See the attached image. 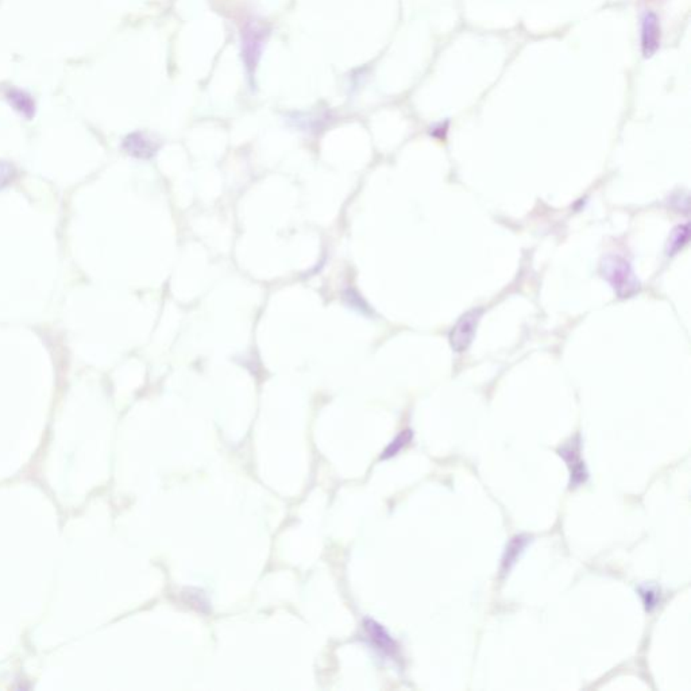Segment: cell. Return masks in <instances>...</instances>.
<instances>
[{
	"instance_id": "obj_5",
	"label": "cell",
	"mask_w": 691,
	"mask_h": 691,
	"mask_svg": "<svg viewBox=\"0 0 691 691\" xmlns=\"http://www.w3.org/2000/svg\"><path fill=\"white\" fill-rule=\"evenodd\" d=\"M365 628H366V632H368V636L370 639L371 644L378 651H381L387 657L396 655L397 645H396L394 640L389 636L388 632L384 629L382 625H380L373 620H366Z\"/></svg>"
},
{
	"instance_id": "obj_7",
	"label": "cell",
	"mask_w": 691,
	"mask_h": 691,
	"mask_svg": "<svg viewBox=\"0 0 691 691\" xmlns=\"http://www.w3.org/2000/svg\"><path fill=\"white\" fill-rule=\"evenodd\" d=\"M528 540H529L528 536H524V535L516 536V538L510 540V543L506 548L505 557L503 559V570L504 571H508L512 567V564L516 562L519 554L523 551L524 547L527 545Z\"/></svg>"
},
{
	"instance_id": "obj_8",
	"label": "cell",
	"mask_w": 691,
	"mask_h": 691,
	"mask_svg": "<svg viewBox=\"0 0 691 691\" xmlns=\"http://www.w3.org/2000/svg\"><path fill=\"white\" fill-rule=\"evenodd\" d=\"M687 242H689V226L687 224L678 226L673 231V236L669 242V253H671V255L678 253L683 246H686Z\"/></svg>"
},
{
	"instance_id": "obj_9",
	"label": "cell",
	"mask_w": 691,
	"mask_h": 691,
	"mask_svg": "<svg viewBox=\"0 0 691 691\" xmlns=\"http://www.w3.org/2000/svg\"><path fill=\"white\" fill-rule=\"evenodd\" d=\"M411 440H412V431L405 430L385 448V451L381 456V459H388L392 456H397Z\"/></svg>"
},
{
	"instance_id": "obj_11",
	"label": "cell",
	"mask_w": 691,
	"mask_h": 691,
	"mask_svg": "<svg viewBox=\"0 0 691 691\" xmlns=\"http://www.w3.org/2000/svg\"><path fill=\"white\" fill-rule=\"evenodd\" d=\"M14 176H15L14 167L6 161H0V189L8 186L13 181Z\"/></svg>"
},
{
	"instance_id": "obj_3",
	"label": "cell",
	"mask_w": 691,
	"mask_h": 691,
	"mask_svg": "<svg viewBox=\"0 0 691 691\" xmlns=\"http://www.w3.org/2000/svg\"><path fill=\"white\" fill-rule=\"evenodd\" d=\"M559 456L566 460V463L570 469V474H571L570 485H571V488H578L582 484H585L588 479V470H586L585 462L581 458V440L579 438L576 437L570 443L564 444L559 450Z\"/></svg>"
},
{
	"instance_id": "obj_6",
	"label": "cell",
	"mask_w": 691,
	"mask_h": 691,
	"mask_svg": "<svg viewBox=\"0 0 691 691\" xmlns=\"http://www.w3.org/2000/svg\"><path fill=\"white\" fill-rule=\"evenodd\" d=\"M123 148L136 158H150L157 152L155 143L143 134L129 135L123 142Z\"/></svg>"
},
{
	"instance_id": "obj_2",
	"label": "cell",
	"mask_w": 691,
	"mask_h": 691,
	"mask_svg": "<svg viewBox=\"0 0 691 691\" xmlns=\"http://www.w3.org/2000/svg\"><path fill=\"white\" fill-rule=\"evenodd\" d=\"M481 316L482 309H472L458 321L450 334V343L454 351L465 353L470 347Z\"/></svg>"
},
{
	"instance_id": "obj_4",
	"label": "cell",
	"mask_w": 691,
	"mask_h": 691,
	"mask_svg": "<svg viewBox=\"0 0 691 691\" xmlns=\"http://www.w3.org/2000/svg\"><path fill=\"white\" fill-rule=\"evenodd\" d=\"M660 44V27L658 17L654 13H647L642 18L641 27V46L644 57H651L658 51Z\"/></svg>"
},
{
	"instance_id": "obj_1",
	"label": "cell",
	"mask_w": 691,
	"mask_h": 691,
	"mask_svg": "<svg viewBox=\"0 0 691 691\" xmlns=\"http://www.w3.org/2000/svg\"><path fill=\"white\" fill-rule=\"evenodd\" d=\"M602 274L619 297L626 299L639 290V281L629 262L620 255H609L602 262Z\"/></svg>"
},
{
	"instance_id": "obj_10",
	"label": "cell",
	"mask_w": 691,
	"mask_h": 691,
	"mask_svg": "<svg viewBox=\"0 0 691 691\" xmlns=\"http://www.w3.org/2000/svg\"><path fill=\"white\" fill-rule=\"evenodd\" d=\"M640 595L642 598V604L648 612H651L654 607H658L659 595L658 591L652 588H642L640 589Z\"/></svg>"
}]
</instances>
